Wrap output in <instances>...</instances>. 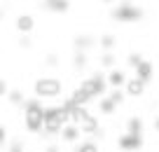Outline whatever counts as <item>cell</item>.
Instances as JSON below:
<instances>
[{
	"label": "cell",
	"mask_w": 159,
	"mask_h": 152,
	"mask_svg": "<svg viewBox=\"0 0 159 152\" xmlns=\"http://www.w3.org/2000/svg\"><path fill=\"white\" fill-rule=\"evenodd\" d=\"M24 122L28 131H40L45 127V108L40 105V101H28L24 108Z\"/></svg>",
	"instance_id": "1"
},
{
	"label": "cell",
	"mask_w": 159,
	"mask_h": 152,
	"mask_svg": "<svg viewBox=\"0 0 159 152\" xmlns=\"http://www.w3.org/2000/svg\"><path fill=\"white\" fill-rule=\"evenodd\" d=\"M145 87L148 84L143 82L140 77H129V82H126V96H134V98H138V96H143L145 94Z\"/></svg>",
	"instance_id": "7"
},
{
	"label": "cell",
	"mask_w": 159,
	"mask_h": 152,
	"mask_svg": "<svg viewBox=\"0 0 159 152\" xmlns=\"http://www.w3.org/2000/svg\"><path fill=\"white\" fill-rule=\"evenodd\" d=\"M75 152H98V145H96V143H91V140H87V143H82Z\"/></svg>",
	"instance_id": "18"
},
{
	"label": "cell",
	"mask_w": 159,
	"mask_h": 152,
	"mask_svg": "<svg viewBox=\"0 0 159 152\" xmlns=\"http://www.w3.org/2000/svg\"><path fill=\"white\" fill-rule=\"evenodd\" d=\"M126 129H129L126 133H134V136H140V133H143V122H140L138 117H131L129 122H126Z\"/></svg>",
	"instance_id": "14"
},
{
	"label": "cell",
	"mask_w": 159,
	"mask_h": 152,
	"mask_svg": "<svg viewBox=\"0 0 159 152\" xmlns=\"http://www.w3.org/2000/svg\"><path fill=\"white\" fill-rule=\"evenodd\" d=\"M152 73H154V68H152V63H150V61H143V63L136 68V77H140L145 84L152 80Z\"/></svg>",
	"instance_id": "9"
},
{
	"label": "cell",
	"mask_w": 159,
	"mask_h": 152,
	"mask_svg": "<svg viewBox=\"0 0 159 152\" xmlns=\"http://www.w3.org/2000/svg\"><path fill=\"white\" fill-rule=\"evenodd\" d=\"M103 2H112V0H103Z\"/></svg>",
	"instance_id": "29"
},
{
	"label": "cell",
	"mask_w": 159,
	"mask_h": 152,
	"mask_svg": "<svg viewBox=\"0 0 159 152\" xmlns=\"http://www.w3.org/2000/svg\"><path fill=\"white\" fill-rule=\"evenodd\" d=\"M80 131H82V133H96V131H98V119H96L94 115H87L84 122L80 124Z\"/></svg>",
	"instance_id": "10"
},
{
	"label": "cell",
	"mask_w": 159,
	"mask_h": 152,
	"mask_svg": "<svg viewBox=\"0 0 159 152\" xmlns=\"http://www.w3.org/2000/svg\"><path fill=\"white\" fill-rule=\"evenodd\" d=\"M68 113L63 108H47L45 110V131L47 133H61V129L68 124Z\"/></svg>",
	"instance_id": "2"
},
{
	"label": "cell",
	"mask_w": 159,
	"mask_h": 152,
	"mask_svg": "<svg viewBox=\"0 0 159 152\" xmlns=\"http://www.w3.org/2000/svg\"><path fill=\"white\" fill-rule=\"evenodd\" d=\"M101 47L103 49H112L115 47V38L112 35H103V38H101Z\"/></svg>",
	"instance_id": "19"
},
{
	"label": "cell",
	"mask_w": 159,
	"mask_h": 152,
	"mask_svg": "<svg viewBox=\"0 0 159 152\" xmlns=\"http://www.w3.org/2000/svg\"><path fill=\"white\" fill-rule=\"evenodd\" d=\"M35 94L42 98H54L61 94V82L56 77H40L35 82Z\"/></svg>",
	"instance_id": "4"
},
{
	"label": "cell",
	"mask_w": 159,
	"mask_h": 152,
	"mask_svg": "<svg viewBox=\"0 0 159 152\" xmlns=\"http://www.w3.org/2000/svg\"><path fill=\"white\" fill-rule=\"evenodd\" d=\"M117 145L122 147L124 152H136L140 145H143V138H140V136H134V133H124V136L117 138Z\"/></svg>",
	"instance_id": "6"
},
{
	"label": "cell",
	"mask_w": 159,
	"mask_h": 152,
	"mask_svg": "<svg viewBox=\"0 0 159 152\" xmlns=\"http://www.w3.org/2000/svg\"><path fill=\"white\" fill-rule=\"evenodd\" d=\"M105 87H108V77H103V75H94V77H87V80L80 82V89H82L89 98L101 96V94L105 91Z\"/></svg>",
	"instance_id": "3"
},
{
	"label": "cell",
	"mask_w": 159,
	"mask_h": 152,
	"mask_svg": "<svg viewBox=\"0 0 159 152\" xmlns=\"http://www.w3.org/2000/svg\"><path fill=\"white\" fill-rule=\"evenodd\" d=\"M154 129H157V131H159V117L154 119Z\"/></svg>",
	"instance_id": "27"
},
{
	"label": "cell",
	"mask_w": 159,
	"mask_h": 152,
	"mask_svg": "<svg viewBox=\"0 0 159 152\" xmlns=\"http://www.w3.org/2000/svg\"><path fill=\"white\" fill-rule=\"evenodd\" d=\"M10 101H12V103H21V101H24L21 91H10Z\"/></svg>",
	"instance_id": "23"
},
{
	"label": "cell",
	"mask_w": 159,
	"mask_h": 152,
	"mask_svg": "<svg viewBox=\"0 0 159 152\" xmlns=\"http://www.w3.org/2000/svg\"><path fill=\"white\" fill-rule=\"evenodd\" d=\"M98 108H101V113H105V115H110V113H112V110H115V101H112V98H101V103H98Z\"/></svg>",
	"instance_id": "16"
},
{
	"label": "cell",
	"mask_w": 159,
	"mask_h": 152,
	"mask_svg": "<svg viewBox=\"0 0 159 152\" xmlns=\"http://www.w3.org/2000/svg\"><path fill=\"white\" fill-rule=\"evenodd\" d=\"M112 16L117 21H138L140 16H143V10L136 7V5H131V2H122V5L112 12Z\"/></svg>",
	"instance_id": "5"
},
{
	"label": "cell",
	"mask_w": 159,
	"mask_h": 152,
	"mask_svg": "<svg viewBox=\"0 0 159 152\" xmlns=\"http://www.w3.org/2000/svg\"><path fill=\"white\" fill-rule=\"evenodd\" d=\"M70 98L75 101V105H84L87 101H89V96H87V94L82 91V89H75V91H73V96H70Z\"/></svg>",
	"instance_id": "17"
},
{
	"label": "cell",
	"mask_w": 159,
	"mask_h": 152,
	"mask_svg": "<svg viewBox=\"0 0 159 152\" xmlns=\"http://www.w3.org/2000/svg\"><path fill=\"white\" fill-rule=\"evenodd\" d=\"M101 63H103V66H108V68H112V66H115V56H112V54H110V52H108V54H103V59H101Z\"/></svg>",
	"instance_id": "22"
},
{
	"label": "cell",
	"mask_w": 159,
	"mask_h": 152,
	"mask_svg": "<svg viewBox=\"0 0 159 152\" xmlns=\"http://www.w3.org/2000/svg\"><path fill=\"white\" fill-rule=\"evenodd\" d=\"M87 115H89V113H87V108H84V105H75V108L70 110V122L80 127V124L84 122V117H87Z\"/></svg>",
	"instance_id": "13"
},
{
	"label": "cell",
	"mask_w": 159,
	"mask_h": 152,
	"mask_svg": "<svg viewBox=\"0 0 159 152\" xmlns=\"http://www.w3.org/2000/svg\"><path fill=\"white\" fill-rule=\"evenodd\" d=\"M126 82H129V80H126V75H124V70H119V68H112L108 73V84L112 89H119V87H126Z\"/></svg>",
	"instance_id": "8"
},
{
	"label": "cell",
	"mask_w": 159,
	"mask_h": 152,
	"mask_svg": "<svg viewBox=\"0 0 159 152\" xmlns=\"http://www.w3.org/2000/svg\"><path fill=\"white\" fill-rule=\"evenodd\" d=\"M47 2H52V0H47Z\"/></svg>",
	"instance_id": "30"
},
{
	"label": "cell",
	"mask_w": 159,
	"mask_h": 152,
	"mask_svg": "<svg viewBox=\"0 0 159 152\" xmlns=\"http://www.w3.org/2000/svg\"><path fill=\"white\" fill-rule=\"evenodd\" d=\"M61 136H63V140H68V143H73V140H77V136H80V127L77 124H66L63 129H61Z\"/></svg>",
	"instance_id": "11"
},
{
	"label": "cell",
	"mask_w": 159,
	"mask_h": 152,
	"mask_svg": "<svg viewBox=\"0 0 159 152\" xmlns=\"http://www.w3.org/2000/svg\"><path fill=\"white\" fill-rule=\"evenodd\" d=\"M10 152H24V150H21V143L14 140V143H12V147H10Z\"/></svg>",
	"instance_id": "25"
},
{
	"label": "cell",
	"mask_w": 159,
	"mask_h": 152,
	"mask_svg": "<svg viewBox=\"0 0 159 152\" xmlns=\"http://www.w3.org/2000/svg\"><path fill=\"white\" fill-rule=\"evenodd\" d=\"M110 98H112V101H115V105H117V103H122V101H124V94L119 91V89H112V94H110Z\"/></svg>",
	"instance_id": "21"
},
{
	"label": "cell",
	"mask_w": 159,
	"mask_h": 152,
	"mask_svg": "<svg viewBox=\"0 0 159 152\" xmlns=\"http://www.w3.org/2000/svg\"><path fill=\"white\" fill-rule=\"evenodd\" d=\"M7 94V82H5V77H0V96H5Z\"/></svg>",
	"instance_id": "24"
},
{
	"label": "cell",
	"mask_w": 159,
	"mask_h": 152,
	"mask_svg": "<svg viewBox=\"0 0 159 152\" xmlns=\"http://www.w3.org/2000/svg\"><path fill=\"white\" fill-rule=\"evenodd\" d=\"M0 145H5V127H0Z\"/></svg>",
	"instance_id": "26"
},
{
	"label": "cell",
	"mask_w": 159,
	"mask_h": 152,
	"mask_svg": "<svg viewBox=\"0 0 159 152\" xmlns=\"http://www.w3.org/2000/svg\"><path fill=\"white\" fill-rule=\"evenodd\" d=\"M47 7L52 12H66L68 10V0H52V2H47Z\"/></svg>",
	"instance_id": "15"
},
{
	"label": "cell",
	"mask_w": 159,
	"mask_h": 152,
	"mask_svg": "<svg viewBox=\"0 0 159 152\" xmlns=\"http://www.w3.org/2000/svg\"><path fill=\"white\" fill-rule=\"evenodd\" d=\"M33 26H35V21H33V16H30V14H21L19 19H16V28H19L21 33H30Z\"/></svg>",
	"instance_id": "12"
},
{
	"label": "cell",
	"mask_w": 159,
	"mask_h": 152,
	"mask_svg": "<svg viewBox=\"0 0 159 152\" xmlns=\"http://www.w3.org/2000/svg\"><path fill=\"white\" fill-rule=\"evenodd\" d=\"M47 152H59V150H56V147H49V150H47Z\"/></svg>",
	"instance_id": "28"
},
{
	"label": "cell",
	"mask_w": 159,
	"mask_h": 152,
	"mask_svg": "<svg viewBox=\"0 0 159 152\" xmlns=\"http://www.w3.org/2000/svg\"><path fill=\"white\" fill-rule=\"evenodd\" d=\"M140 63H143V56H140V54H131L129 56V66H131V68H138Z\"/></svg>",
	"instance_id": "20"
}]
</instances>
